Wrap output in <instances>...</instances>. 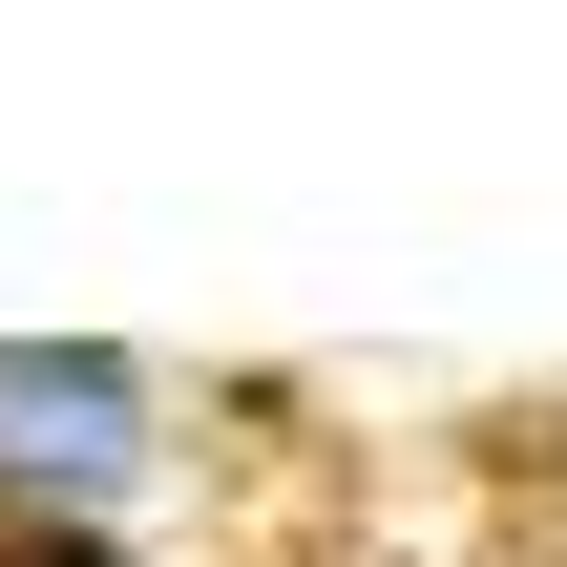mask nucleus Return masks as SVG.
<instances>
[{
    "label": "nucleus",
    "instance_id": "obj_1",
    "mask_svg": "<svg viewBox=\"0 0 567 567\" xmlns=\"http://www.w3.org/2000/svg\"><path fill=\"white\" fill-rule=\"evenodd\" d=\"M189 463H210V400L147 337L0 316V526H168Z\"/></svg>",
    "mask_w": 567,
    "mask_h": 567
},
{
    "label": "nucleus",
    "instance_id": "obj_2",
    "mask_svg": "<svg viewBox=\"0 0 567 567\" xmlns=\"http://www.w3.org/2000/svg\"><path fill=\"white\" fill-rule=\"evenodd\" d=\"M0 567H189L168 526H0Z\"/></svg>",
    "mask_w": 567,
    "mask_h": 567
}]
</instances>
